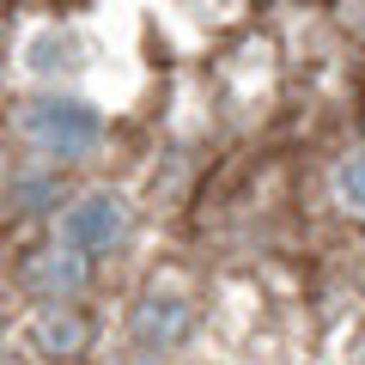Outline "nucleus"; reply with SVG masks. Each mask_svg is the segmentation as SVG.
I'll use <instances>...</instances> for the list:
<instances>
[{
    "mask_svg": "<svg viewBox=\"0 0 365 365\" xmlns=\"http://www.w3.org/2000/svg\"><path fill=\"white\" fill-rule=\"evenodd\" d=\"M19 128H25L31 146H43L49 158H73L98 140V110L73 104V98H31L19 110Z\"/></svg>",
    "mask_w": 365,
    "mask_h": 365,
    "instance_id": "1",
    "label": "nucleus"
},
{
    "mask_svg": "<svg viewBox=\"0 0 365 365\" xmlns=\"http://www.w3.org/2000/svg\"><path fill=\"white\" fill-rule=\"evenodd\" d=\"M122 225H128L122 195L91 189V195H79L73 207L61 213V250H73V256H98V250H110L122 237Z\"/></svg>",
    "mask_w": 365,
    "mask_h": 365,
    "instance_id": "2",
    "label": "nucleus"
},
{
    "mask_svg": "<svg viewBox=\"0 0 365 365\" xmlns=\"http://www.w3.org/2000/svg\"><path fill=\"white\" fill-rule=\"evenodd\" d=\"M37 341H43V353L67 359V353L86 347V317H73V311H43V317H37Z\"/></svg>",
    "mask_w": 365,
    "mask_h": 365,
    "instance_id": "3",
    "label": "nucleus"
},
{
    "mask_svg": "<svg viewBox=\"0 0 365 365\" xmlns=\"http://www.w3.org/2000/svg\"><path fill=\"white\" fill-rule=\"evenodd\" d=\"M31 287H37V292H73V287H79V256H73V250L43 256L37 274H31Z\"/></svg>",
    "mask_w": 365,
    "mask_h": 365,
    "instance_id": "4",
    "label": "nucleus"
},
{
    "mask_svg": "<svg viewBox=\"0 0 365 365\" xmlns=\"http://www.w3.org/2000/svg\"><path fill=\"white\" fill-rule=\"evenodd\" d=\"M341 189H347V201H353V207H365V158H353V165H347Z\"/></svg>",
    "mask_w": 365,
    "mask_h": 365,
    "instance_id": "5",
    "label": "nucleus"
}]
</instances>
